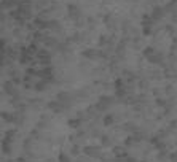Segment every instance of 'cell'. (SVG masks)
<instances>
[{"instance_id": "obj_1", "label": "cell", "mask_w": 177, "mask_h": 162, "mask_svg": "<svg viewBox=\"0 0 177 162\" xmlns=\"http://www.w3.org/2000/svg\"><path fill=\"white\" fill-rule=\"evenodd\" d=\"M69 13L72 15V18H77L78 16V8L75 5H69Z\"/></svg>"}]
</instances>
